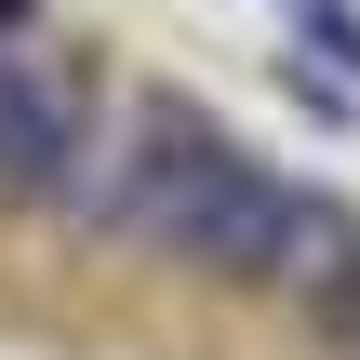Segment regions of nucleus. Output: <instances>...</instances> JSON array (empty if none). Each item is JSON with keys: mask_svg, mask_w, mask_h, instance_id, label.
Listing matches in <instances>:
<instances>
[{"mask_svg": "<svg viewBox=\"0 0 360 360\" xmlns=\"http://www.w3.org/2000/svg\"><path fill=\"white\" fill-rule=\"evenodd\" d=\"M94 134V107H80V80H53V67H27V53H0V187L13 200H53V174H67V147Z\"/></svg>", "mask_w": 360, "mask_h": 360, "instance_id": "nucleus-1", "label": "nucleus"}, {"mask_svg": "<svg viewBox=\"0 0 360 360\" xmlns=\"http://www.w3.org/2000/svg\"><path fill=\"white\" fill-rule=\"evenodd\" d=\"M294 200H307V187H281V174H254V160H240L187 267H227V281H267V267H281V240H294Z\"/></svg>", "mask_w": 360, "mask_h": 360, "instance_id": "nucleus-2", "label": "nucleus"}, {"mask_svg": "<svg viewBox=\"0 0 360 360\" xmlns=\"http://www.w3.org/2000/svg\"><path fill=\"white\" fill-rule=\"evenodd\" d=\"M267 281H321V294H334V281H347V214H334V200H294V240H281Z\"/></svg>", "mask_w": 360, "mask_h": 360, "instance_id": "nucleus-3", "label": "nucleus"}, {"mask_svg": "<svg viewBox=\"0 0 360 360\" xmlns=\"http://www.w3.org/2000/svg\"><path fill=\"white\" fill-rule=\"evenodd\" d=\"M307 27H321V40H334V53H347V67H360V13H347V0H321Z\"/></svg>", "mask_w": 360, "mask_h": 360, "instance_id": "nucleus-4", "label": "nucleus"}, {"mask_svg": "<svg viewBox=\"0 0 360 360\" xmlns=\"http://www.w3.org/2000/svg\"><path fill=\"white\" fill-rule=\"evenodd\" d=\"M334 321H347V347H360V267H347V281H334Z\"/></svg>", "mask_w": 360, "mask_h": 360, "instance_id": "nucleus-5", "label": "nucleus"}, {"mask_svg": "<svg viewBox=\"0 0 360 360\" xmlns=\"http://www.w3.org/2000/svg\"><path fill=\"white\" fill-rule=\"evenodd\" d=\"M13 13H27V0H0V27H13Z\"/></svg>", "mask_w": 360, "mask_h": 360, "instance_id": "nucleus-6", "label": "nucleus"}]
</instances>
